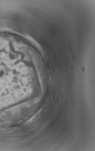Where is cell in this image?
<instances>
[{
  "instance_id": "6da1fadb",
  "label": "cell",
  "mask_w": 95,
  "mask_h": 151,
  "mask_svg": "<svg viewBox=\"0 0 95 151\" xmlns=\"http://www.w3.org/2000/svg\"><path fill=\"white\" fill-rule=\"evenodd\" d=\"M13 59L9 53L0 49V103L9 99L15 93L16 73Z\"/></svg>"
}]
</instances>
